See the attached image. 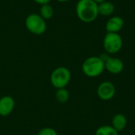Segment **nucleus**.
<instances>
[{
    "mask_svg": "<svg viewBox=\"0 0 135 135\" xmlns=\"http://www.w3.org/2000/svg\"><path fill=\"white\" fill-rule=\"evenodd\" d=\"M76 13L81 21L93 22L99 15L98 4L93 0H79L76 6Z\"/></svg>",
    "mask_w": 135,
    "mask_h": 135,
    "instance_id": "1",
    "label": "nucleus"
},
{
    "mask_svg": "<svg viewBox=\"0 0 135 135\" xmlns=\"http://www.w3.org/2000/svg\"><path fill=\"white\" fill-rule=\"evenodd\" d=\"M83 74L89 78H97L103 74L105 70L104 62L98 56L87 58L82 63Z\"/></svg>",
    "mask_w": 135,
    "mask_h": 135,
    "instance_id": "2",
    "label": "nucleus"
},
{
    "mask_svg": "<svg viewBox=\"0 0 135 135\" xmlns=\"http://www.w3.org/2000/svg\"><path fill=\"white\" fill-rule=\"evenodd\" d=\"M71 80L70 70L65 66H59L55 68L51 74L50 81L56 89L66 88Z\"/></svg>",
    "mask_w": 135,
    "mask_h": 135,
    "instance_id": "3",
    "label": "nucleus"
},
{
    "mask_svg": "<svg viewBox=\"0 0 135 135\" xmlns=\"http://www.w3.org/2000/svg\"><path fill=\"white\" fill-rule=\"evenodd\" d=\"M25 27L31 33L35 35H41L47 29L45 20L37 13H31L26 17Z\"/></svg>",
    "mask_w": 135,
    "mask_h": 135,
    "instance_id": "4",
    "label": "nucleus"
},
{
    "mask_svg": "<svg viewBox=\"0 0 135 135\" xmlns=\"http://www.w3.org/2000/svg\"><path fill=\"white\" fill-rule=\"evenodd\" d=\"M103 44L108 54H116L123 47V39L119 33L108 32L104 36Z\"/></svg>",
    "mask_w": 135,
    "mask_h": 135,
    "instance_id": "5",
    "label": "nucleus"
},
{
    "mask_svg": "<svg viewBox=\"0 0 135 135\" xmlns=\"http://www.w3.org/2000/svg\"><path fill=\"white\" fill-rule=\"evenodd\" d=\"M116 93V89L114 84L111 81H106L101 82L97 87V93L98 97L104 101L112 100Z\"/></svg>",
    "mask_w": 135,
    "mask_h": 135,
    "instance_id": "6",
    "label": "nucleus"
},
{
    "mask_svg": "<svg viewBox=\"0 0 135 135\" xmlns=\"http://www.w3.org/2000/svg\"><path fill=\"white\" fill-rule=\"evenodd\" d=\"M15 107L14 99L10 96H3L0 98V116L6 117L12 113Z\"/></svg>",
    "mask_w": 135,
    "mask_h": 135,
    "instance_id": "7",
    "label": "nucleus"
},
{
    "mask_svg": "<svg viewBox=\"0 0 135 135\" xmlns=\"http://www.w3.org/2000/svg\"><path fill=\"white\" fill-rule=\"evenodd\" d=\"M105 70L112 74H119L123 72L124 69L123 62L119 58L110 57L108 60L104 63Z\"/></svg>",
    "mask_w": 135,
    "mask_h": 135,
    "instance_id": "8",
    "label": "nucleus"
},
{
    "mask_svg": "<svg viewBox=\"0 0 135 135\" xmlns=\"http://www.w3.org/2000/svg\"><path fill=\"white\" fill-rule=\"evenodd\" d=\"M124 25V21L121 17L115 16L111 17L106 24V30L108 32L118 33Z\"/></svg>",
    "mask_w": 135,
    "mask_h": 135,
    "instance_id": "9",
    "label": "nucleus"
},
{
    "mask_svg": "<svg viewBox=\"0 0 135 135\" xmlns=\"http://www.w3.org/2000/svg\"><path fill=\"white\" fill-rule=\"evenodd\" d=\"M127 124V119L123 114H116L113 116L112 120V127L118 132L123 131Z\"/></svg>",
    "mask_w": 135,
    "mask_h": 135,
    "instance_id": "10",
    "label": "nucleus"
},
{
    "mask_svg": "<svg viewBox=\"0 0 135 135\" xmlns=\"http://www.w3.org/2000/svg\"><path fill=\"white\" fill-rule=\"evenodd\" d=\"M115 11V6L111 2L105 1L98 4V12L99 14L103 16H110Z\"/></svg>",
    "mask_w": 135,
    "mask_h": 135,
    "instance_id": "11",
    "label": "nucleus"
},
{
    "mask_svg": "<svg viewBox=\"0 0 135 135\" xmlns=\"http://www.w3.org/2000/svg\"><path fill=\"white\" fill-rule=\"evenodd\" d=\"M55 99L60 104L66 103L70 99V93L66 88L58 89L55 93Z\"/></svg>",
    "mask_w": 135,
    "mask_h": 135,
    "instance_id": "12",
    "label": "nucleus"
},
{
    "mask_svg": "<svg viewBox=\"0 0 135 135\" xmlns=\"http://www.w3.org/2000/svg\"><path fill=\"white\" fill-rule=\"evenodd\" d=\"M95 135H119V132L111 125H104L97 129Z\"/></svg>",
    "mask_w": 135,
    "mask_h": 135,
    "instance_id": "13",
    "label": "nucleus"
},
{
    "mask_svg": "<svg viewBox=\"0 0 135 135\" xmlns=\"http://www.w3.org/2000/svg\"><path fill=\"white\" fill-rule=\"evenodd\" d=\"M40 13V15L46 21V20L51 19L53 17L54 10H53V8H52V6L51 5H49V4H44V5H42L41 6Z\"/></svg>",
    "mask_w": 135,
    "mask_h": 135,
    "instance_id": "14",
    "label": "nucleus"
},
{
    "mask_svg": "<svg viewBox=\"0 0 135 135\" xmlns=\"http://www.w3.org/2000/svg\"><path fill=\"white\" fill-rule=\"evenodd\" d=\"M38 135H58V133L51 127H44L39 131Z\"/></svg>",
    "mask_w": 135,
    "mask_h": 135,
    "instance_id": "15",
    "label": "nucleus"
},
{
    "mask_svg": "<svg viewBox=\"0 0 135 135\" xmlns=\"http://www.w3.org/2000/svg\"><path fill=\"white\" fill-rule=\"evenodd\" d=\"M100 58V59L105 63L108 60V59L111 57L110 55H109V54H102V55H100V56H99Z\"/></svg>",
    "mask_w": 135,
    "mask_h": 135,
    "instance_id": "16",
    "label": "nucleus"
},
{
    "mask_svg": "<svg viewBox=\"0 0 135 135\" xmlns=\"http://www.w3.org/2000/svg\"><path fill=\"white\" fill-rule=\"evenodd\" d=\"M34 2H36V3L40 4L42 6V5H44V4H49L51 0H34Z\"/></svg>",
    "mask_w": 135,
    "mask_h": 135,
    "instance_id": "17",
    "label": "nucleus"
},
{
    "mask_svg": "<svg viewBox=\"0 0 135 135\" xmlns=\"http://www.w3.org/2000/svg\"><path fill=\"white\" fill-rule=\"evenodd\" d=\"M94 2H96L97 4H100V3H101V2H105V1H107V0H93Z\"/></svg>",
    "mask_w": 135,
    "mask_h": 135,
    "instance_id": "18",
    "label": "nucleus"
},
{
    "mask_svg": "<svg viewBox=\"0 0 135 135\" xmlns=\"http://www.w3.org/2000/svg\"><path fill=\"white\" fill-rule=\"evenodd\" d=\"M58 1L60 2H69L70 0H58Z\"/></svg>",
    "mask_w": 135,
    "mask_h": 135,
    "instance_id": "19",
    "label": "nucleus"
}]
</instances>
